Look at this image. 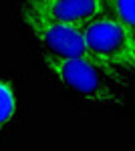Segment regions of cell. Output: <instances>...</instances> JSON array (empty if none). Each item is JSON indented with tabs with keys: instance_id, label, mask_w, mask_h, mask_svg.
<instances>
[{
	"instance_id": "1",
	"label": "cell",
	"mask_w": 135,
	"mask_h": 151,
	"mask_svg": "<svg viewBox=\"0 0 135 151\" xmlns=\"http://www.w3.org/2000/svg\"><path fill=\"white\" fill-rule=\"evenodd\" d=\"M43 63L58 85L87 103L107 107L125 103L123 73L107 69L95 58H55L43 55Z\"/></svg>"
},
{
	"instance_id": "2",
	"label": "cell",
	"mask_w": 135,
	"mask_h": 151,
	"mask_svg": "<svg viewBox=\"0 0 135 151\" xmlns=\"http://www.w3.org/2000/svg\"><path fill=\"white\" fill-rule=\"evenodd\" d=\"M83 35L91 57L99 65L117 73H135V30L111 12L83 26Z\"/></svg>"
},
{
	"instance_id": "3",
	"label": "cell",
	"mask_w": 135,
	"mask_h": 151,
	"mask_svg": "<svg viewBox=\"0 0 135 151\" xmlns=\"http://www.w3.org/2000/svg\"><path fill=\"white\" fill-rule=\"evenodd\" d=\"M20 20L43 47V55L55 58H93L81 26L56 22L24 8H20Z\"/></svg>"
},
{
	"instance_id": "4",
	"label": "cell",
	"mask_w": 135,
	"mask_h": 151,
	"mask_svg": "<svg viewBox=\"0 0 135 151\" xmlns=\"http://www.w3.org/2000/svg\"><path fill=\"white\" fill-rule=\"evenodd\" d=\"M20 8L81 28L109 10L105 0H22Z\"/></svg>"
},
{
	"instance_id": "5",
	"label": "cell",
	"mask_w": 135,
	"mask_h": 151,
	"mask_svg": "<svg viewBox=\"0 0 135 151\" xmlns=\"http://www.w3.org/2000/svg\"><path fill=\"white\" fill-rule=\"evenodd\" d=\"M18 113V93L14 83L0 79V131L10 125Z\"/></svg>"
},
{
	"instance_id": "6",
	"label": "cell",
	"mask_w": 135,
	"mask_h": 151,
	"mask_svg": "<svg viewBox=\"0 0 135 151\" xmlns=\"http://www.w3.org/2000/svg\"><path fill=\"white\" fill-rule=\"evenodd\" d=\"M105 2L115 18H119L131 30H135V0H105Z\"/></svg>"
}]
</instances>
